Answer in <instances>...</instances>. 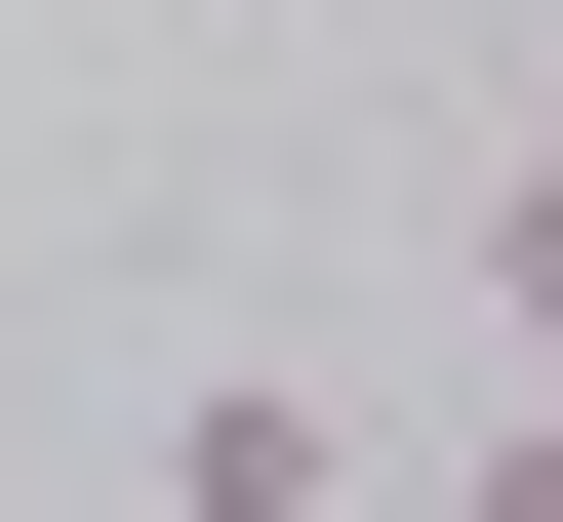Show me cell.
Wrapping results in <instances>:
<instances>
[{
	"mask_svg": "<svg viewBox=\"0 0 563 522\" xmlns=\"http://www.w3.org/2000/svg\"><path fill=\"white\" fill-rule=\"evenodd\" d=\"M443 281H483V322L563 362V162H483V242H443Z\"/></svg>",
	"mask_w": 563,
	"mask_h": 522,
	"instance_id": "2",
	"label": "cell"
},
{
	"mask_svg": "<svg viewBox=\"0 0 563 522\" xmlns=\"http://www.w3.org/2000/svg\"><path fill=\"white\" fill-rule=\"evenodd\" d=\"M443 522H563V362H523V402H483V442H443Z\"/></svg>",
	"mask_w": 563,
	"mask_h": 522,
	"instance_id": "3",
	"label": "cell"
},
{
	"mask_svg": "<svg viewBox=\"0 0 563 522\" xmlns=\"http://www.w3.org/2000/svg\"><path fill=\"white\" fill-rule=\"evenodd\" d=\"M162 522H363V442L282 402V362H201V402H162Z\"/></svg>",
	"mask_w": 563,
	"mask_h": 522,
	"instance_id": "1",
	"label": "cell"
}]
</instances>
